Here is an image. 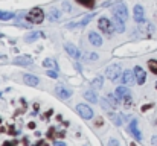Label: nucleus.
I'll list each match as a JSON object with an SVG mask.
<instances>
[{
	"mask_svg": "<svg viewBox=\"0 0 157 146\" xmlns=\"http://www.w3.org/2000/svg\"><path fill=\"white\" fill-rule=\"evenodd\" d=\"M151 142H153V145H154V146H157V137H156V136L153 137V140H151Z\"/></svg>",
	"mask_w": 157,
	"mask_h": 146,
	"instance_id": "32",
	"label": "nucleus"
},
{
	"mask_svg": "<svg viewBox=\"0 0 157 146\" xmlns=\"http://www.w3.org/2000/svg\"><path fill=\"white\" fill-rule=\"evenodd\" d=\"M108 146H119V142L114 140V139H111V140L108 142Z\"/></svg>",
	"mask_w": 157,
	"mask_h": 146,
	"instance_id": "30",
	"label": "nucleus"
},
{
	"mask_svg": "<svg viewBox=\"0 0 157 146\" xmlns=\"http://www.w3.org/2000/svg\"><path fill=\"white\" fill-rule=\"evenodd\" d=\"M15 17L14 12H8V11H0V20H12Z\"/></svg>",
	"mask_w": 157,
	"mask_h": 146,
	"instance_id": "20",
	"label": "nucleus"
},
{
	"mask_svg": "<svg viewBox=\"0 0 157 146\" xmlns=\"http://www.w3.org/2000/svg\"><path fill=\"white\" fill-rule=\"evenodd\" d=\"M130 131L133 133L134 139H137V140H142V136H140V131L137 129V122H136V120H133V122L130 123Z\"/></svg>",
	"mask_w": 157,
	"mask_h": 146,
	"instance_id": "16",
	"label": "nucleus"
},
{
	"mask_svg": "<svg viewBox=\"0 0 157 146\" xmlns=\"http://www.w3.org/2000/svg\"><path fill=\"white\" fill-rule=\"evenodd\" d=\"M40 37H43V32H32V34H29V35L25 38V41H26V43H32V41H35V40L40 38Z\"/></svg>",
	"mask_w": 157,
	"mask_h": 146,
	"instance_id": "18",
	"label": "nucleus"
},
{
	"mask_svg": "<svg viewBox=\"0 0 157 146\" xmlns=\"http://www.w3.org/2000/svg\"><path fill=\"white\" fill-rule=\"evenodd\" d=\"M156 88H157V82H156Z\"/></svg>",
	"mask_w": 157,
	"mask_h": 146,
	"instance_id": "33",
	"label": "nucleus"
},
{
	"mask_svg": "<svg viewBox=\"0 0 157 146\" xmlns=\"http://www.w3.org/2000/svg\"><path fill=\"white\" fill-rule=\"evenodd\" d=\"M53 146H66V143H64V142H55Z\"/></svg>",
	"mask_w": 157,
	"mask_h": 146,
	"instance_id": "31",
	"label": "nucleus"
},
{
	"mask_svg": "<svg viewBox=\"0 0 157 146\" xmlns=\"http://www.w3.org/2000/svg\"><path fill=\"white\" fill-rule=\"evenodd\" d=\"M101 103H102V107H104V108H105V110H107V111H110V110H113V105H110V103H108V102H107L105 99H102V100H101Z\"/></svg>",
	"mask_w": 157,
	"mask_h": 146,
	"instance_id": "27",
	"label": "nucleus"
},
{
	"mask_svg": "<svg viewBox=\"0 0 157 146\" xmlns=\"http://www.w3.org/2000/svg\"><path fill=\"white\" fill-rule=\"evenodd\" d=\"M64 49H66V52H67L73 59H79V58H81V52L78 50V47H76L75 44H72V43H66V44H64Z\"/></svg>",
	"mask_w": 157,
	"mask_h": 146,
	"instance_id": "7",
	"label": "nucleus"
},
{
	"mask_svg": "<svg viewBox=\"0 0 157 146\" xmlns=\"http://www.w3.org/2000/svg\"><path fill=\"white\" fill-rule=\"evenodd\" d=\"M136 82V76H134V72L131 70H125L122 73V84L124 85H133Z\"/></svg>",
	"mask_w": 157,
	"mask_h": 146,
	"instance_id": "9",
	"label": "nucleus"
},
{
	"mask_svg": "<svg viewBox=\"0 0 157 146\" xmlns=\"http://www.w3.org/2000/svg\"><path fill=\"white\" fill-rule=\"evenodd\" d=\"M131 146H136V145H131Z\"/></svg>",
	"mask_w": 157,
	"mask_h": 146,
	"instance_id": "34",
	"label": "nucleus"
},
{
	"mask_svg": "<svg viewBox=\"0 0 157 146\" xmlns=\"http://www.w3.org/2000/svg\"><path fill=\"white\" fill-rule=\"evenodd\" d=\"M89 41H90L93 46H96V47H99V46L102 44V38H101L96 32H90V34H89Z\"/></svg>",
	"mask_w": 157,
	"mask_h": 146,
	"instance_id": "15",
	"label": "nucleus"
},
{
	"mask_svg": "<svg viewBox=\"0 0 157 146\" xmlns=\"http://www.w3.org/2000/svg\"><path fill=\"white\" fill-rule=\"evenodd\" d=\"M53 64H55V62H53V59H49V58L43 61V66H44V67H51V66H53Z\"/></svg>",
	"mask_w": 157,
	"mask_h": 146,
	"instance_id": "28",
	"label": "nucleus"
},
{
	"mask_svg": "<svg viewBox=\"0 0 157 146\" xmlns=\"http://www.w3.org/2000/svg\"><path fill=\"white\" fill-rule=\"evenodd\" d=\"M156 123H157V122H156Z\"/></svg>",
	"mask_w": 157,
	"mask_h": 146,
	"instance_id": "35",
	"label": "nucleus"
},
{
	"mask_svg": "<svg viewBox=\"0 0 157 146\" xmlns=\"http://www.w3.org/2000/svg\"><path fill=\"white\" fill-rule=\"evenodd\" d=\"M102 84H104V79H102V76H96V78L92 81V85H93L95 88H101V87H102Z\"/></svg>",
	"mask_w": 157,
	"mask_h": 146,
	"instance_id": "21",
	"label": "nucleus"
},
{
	"mask_svg": "<svg viewBox=\"0 0 157 146\" xmlns=\"http://www.w3.org/2000/svg\"><path fill=\"white\" fill-rule=\"evenodd\" d=\"M46 73H48V76H51V78H53V79H55V78L58 76V73H56L55 70H48Z\"/></svg>",
	"mask_w": 157,
	"mask_h": 146,
	"instance_id": "29",
	"label": "nucleus"
},
{
	"mask_svg": "<svg viewBox=\"0 0 157 146\" xmlns=\"http://www.w3.org/2000/svg\"><path fill=\"white\" fill-rule=\"evenodd\" d=\"M148 67H150V70H151L154 75H157V61L156 59H150V61H148Z\"/></svg>",
	"mask_w": 157,
	"mask_h": 146,
	"instance_id": "24",
	"label": "nucleus"
},
{
	"mask_svg": "<svg viewBox=\"0 0 157 146\" xmlns=\"http://www.w3.org/2000/svg\"><path fill=\"white\" fill-rule=\"evenodd\" d=\"M26 18H28L29 23L40 24V23L44 20V12H43V9H40V8H32V9L28 12Z\"/></svg>",
	"mask_w": 157,
	"mask_h": 146,
	"instance_id": "1",
	"label": "nucleus"
},
{
	"mask_svg": "<svg viewBox=\"0 0 157 146\" xmlns=\"http://www.w3.org/2000/svg\"><path fill=\"white\" fill-rule=\"evenodd\" d=\"M98 26H99V29L104 32V34H111L113 32V23L108 20V18H99V21H98Z\"/></svg>",
	"mask_w": 157,
	"mask_h": 146,
	"instance_id": "6",
	"label": "nucleus"
},
{
	"mask_svg": "<svg viewBox=\"0 0 157 146\" xmlns=\"http://www.w3.org/2000/svg\"><path fill=\"white\" fill-rule=\"evenodd\" d=\"M82 58H84V61H96L98 59V55L96 53H84Z\"/></svg>",
	"mask_w": 157,
	"mask_h": 146,
	"instance_id": "25",
	"label": "nucleus"
},
{
	"mask_svg": "<svg viewBox=\"0 0 157 146\" xmlns=\"http://www.w3.org/2000/svg\"><path fill=\"white\" fill-rule=\"evenodd\" d=\"M108 116H110V119L114 122V125H117V126H119V125H122V120H121V117H119V116H116V114H108Z\"/></svg>",
	"mask_w": 157,
	"mask_h": 146,
	"instance_id": "26",
	"label": "nucleus"
},
{
	"mask_svg": "<svg viewBox=\"0 0 157 146\" xmlns=\"http://www.w3.org/2000/svg\"><path fill=\"white\" fill-rule=\"evenodd\" d=\"M111 23H113V28H114V31H116V32H119V34H121V32H124V31H125V21H122V20H121V18H117L116 15H113V21H111Z\"/></svg>",
	"mask_w": 157,
	"mask_h": 146,
	"instance_id": "12",
	"label": "nucleus"
},
{
	"mask_svg": "<svg viewBox=\"0 0 157 146\" xmlns=\"http://www.w3.org/2000/svg\"><path fill=\"white\" fill-rule=\"evenodd\" d=\"M14 62H15L17 66H31V64H32V58L28 56V55H23V56H17V58L14 59Z\"/></svg>",
	"mask_w": 157,
	"mask_h": 146,
	"instance_id": "13",
	"label": "nucleus"
},
{
	"mask_svg": "<svg viewBox=\"0 0 157 146\" xmlns=\"http://www.w3.org/2000/svg\"><path fill=\"white\" fill-rule=\"evenodd\" d=\"M84 97L89 100V102H92V103H98L99 100H98V95L93 92V90H87L86 93H84Z\"/></svg>",
	"mask_w": 157,
	"mask_h": 146,
	"instance_id": "17",
	"label": "nucleus"
},
{
	"mask_svg": "<svg viewBox=\"0 0 157 146\" xmlns=\"http://www.w3.org/2000/svg\"><path fill=\"white\" fill-rule=\"evenodd\" d=\"M48 17H49V20H51V21H55V20H58V18L61 17V12H59V11H56V9H52V11L49 12V15H48Z\"/></svg>",
	"mask_w": 157,
	"mask_h": 146,
	"instance_id": "22",
	"label": "nucleus"
},
{
	"mask_svg": "<svg viewBox=\"0 0 157 146\" xmlns=\"http://www.w3.org/2000/svg\"><path fill=\"white\" fill-rule=\"evenodd\" d=\"M55 93H56V96L61 97V99H69L72 96V92L69 88H66L64 85H56L55 87Z\"/></svg>",
	"mask_w": 157,
	"mask_h": 146,
	"instance_id": "10",
	"label": "nucleus"
},
{
	"mask_svg": "<svg viewBox=\"0 0 157 146\" xmlns=\"http://www.w3.org/2000/svg\"><path fill=\"white\" fill-rule=\"evenodd\" d=\"M114 97L117 99V102H119V100H130L131 95H130V90H128L127 87L122 85V87H117V88H116Z\"/></svg>",
	"mask_w": 157,
	"mask_h": 146,
	"instance_id": "5",
	"label": "nucleus"
},
{
	"mask_svg": "<svg viewBox=\"0 0 157 146\" xmlns=\"http://www.w3.org/2000/svg\"><path fill=\"white\" fill-rule=\"evenodd\" d=\"M76 113H78L82 119H86V120H90V119L93 117V110H92L89 105H84V103H78V105H76Z\"/></svg>",
	"mask_w": 157,
	"mask_h": 146,
	"instance_id": "4",
	"label": "nucleus"
},
{
	"mask_svg": "<svg viewBox=\"0 0 157 146\" xmlns=\"http://www.w3.org/2000/svg\"><path fill=\"white\" fill-rule=\"evenodd\" d=\"M133 12H134V20H136L137 23H144V18H145V15H144V8H142L140 5H136L134 9H133Z\"/></svg>",
	"mask_w": 157,
	"mask_h": 146,
	"instance_id": "11",
	"label": "nucleus"
},
{
	"mask_svg": "<svg viewBox=\"0 0 157 146\" xmlns=\"http://www.w3.org/2000/svg\"><path fill=\"white\" fill-rule=\"evenodd\" d=\"M93 15H95L93 12H92V14H89V15H86V17H84L79 23H72V24H70V28H72V26H75V24H78V26H86V24H87V23H89V21L93 18Z\"/></svg>",
	"mask_w": 157,
	"mask_h": 146,
	"instance_id": "19",
	"label": "nucleus"
},
{
	"mask_svg": "<svg viewBox=\"0 0 157 146\" xmlns=\"http://www.w3.org/2000/svg\"><path fill=\"white\" fill-rule=\"evenodd\" d=\"M133 72H134V76H136V82H137L139 85H142V84L145 82V79H147V73H145V70H144L140 66H136Z\"/></svg>",
	"mask_w": 157,
	"mask_h": 146,
	"instance_id": "8",
	"label": "nucleus"
},
{
	"mask_svg": "<svg viewBox=\"0 0 157 146\" xmlns=\"http://www.w3.org/2000/svg\"><path fill=\"white\" fill-rule=\"evenodd\" d=\"M79 5L86 6V8H93L95 6V0H76Z\"/></svg>",
	"mask_w": 157,
	"mask_h": 146,
	"instance_id": "23",
	"label": "nucleus"
},
{
	"mask_svg": "<svg viewBox=\"0 0 157 146\" xmlns=\"http://www.w3.org/2000/svg\"><path fill=\"white\" fill-rule=\"evenodd\" d=\"M122 73H124V72H122V67H121L119 64H111V66H108L107 70H105V76H107L110 81H116Z\"/></svg>",
	"mask_w": 157,
	"mask_h": 146,
	"instance_id": "2",
	"label": "nucleus"
},
{
	"mask_svg": "<svg viewBox=\"0 0 157 146\" xmlns=\"http://www.w3.org/2000/svg\"><path fill=\"white\" fill-rule=\"evenodd\" d=\"M113 15H116V17L121 18L122 21H127V18H128V11H127L125 3H122V2L116 3V5L113 6Z\"/></svg>",
	"mask_w": 157,
	"mask_h": 146,
	"instance_id": "3",
	"label": "nucleus"
},
{
	"mask_svg": "<svg viewBox=\"0 0 157 146\" xmlns=\"http://www.w3.org/2000/svg\"><path fill=\"white\" fill-rule=\"evenodd\" d=\"M23 81H25L26 85H31V87H37L38 82H40L38 78L34 76V75H25V76H23Z\"/></svg>",
	"mask_w": 157,
	"mask_h": 146,
	"instance_id": "14",
	"label": "nucleus"
}]
</instances>
